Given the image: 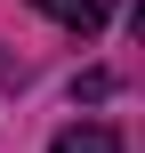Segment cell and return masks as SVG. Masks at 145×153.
Here are the masks:
<instances>
[{
    "label": "cell",
    "mask_w": 145,
    "mask_h": 153,
    "mask_svg": "<svg viewBox=\"0 0 145 153\" xmlns=\"http://www.w3.org/2000/svg\"><path fill=\"white\" fill-rule=\"evenodd\" d=\"M48 153H121V129H105V121H73V129H57Z\"/></svg>",
    "instance_id": "obj_2"
},
{
    "label": "cell",
    "mask_w": 145,
    "mask_h": 153,
    "mask_svg": "<svg viewBox=\"0 0 145 153\" xmlns=\"http://www.w3.org/2000/svg\"><path fill=\"white\" fill-rule=\"evenodd\" d=\"M32 8H40L48 24H65V32H81V40L113 24V0H32Z\"/></svg>",
    "instance_id": "obj_1"
}]
</instances>
